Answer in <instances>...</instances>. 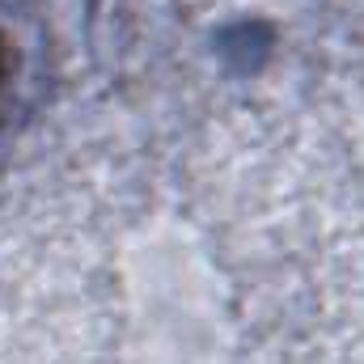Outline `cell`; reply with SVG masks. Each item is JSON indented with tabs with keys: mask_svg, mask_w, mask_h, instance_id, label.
<instances>
[{
	"mask_svg": "<svg viewBox=\"0 0 364 364\" xmlns=\"http://www.w3.org/2000/svg\"><path fill=\"white\" fill-rule=\"evenodd\" d=\"M4 77H9V47H4V38H0V90H4Z\"/></svg>",
	"mask_w": 364,
	"mask_h": 364,
	"instance_id": "cell-1",
	"label": "cell"
}]
</instances>
